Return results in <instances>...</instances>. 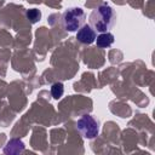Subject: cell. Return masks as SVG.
<instances>
[{
  "label": "cell",
  "instance_id": "cell-1",
  "mask_svg": "<svg viewBox=\"0 0 155 155\" xmlns=\"http://www.w3.org/2000/svg\"><path fill=\"white\" fill-rule=\"evenodd\" d=\"M115 19H116V15L115 11L111 8V6L107 4H102L97 8H94L90 15V25L94 30L99 33H104L111 29V27L115 23Z\"/></svg>",
  "mask_w": 155,
  "mask_h": 155
},
{
  "label": "cell",
  "instance_id": "cell-2",
  "mask_svg": "<svg viewBox=\"0 0 155 155\" xmlns=\"http://www.w3.org/2000/svg\"><path fill=\"white\" fill-rule=\"evenodd\" d=\"M86 19V15L80 7H69L64 11L62 16V24L67 31H76L79 30Z\"/></svg>",
  "mask_w": 155,
  "mask_h": 155
},
{
  "label": "cell",
  "instance_id": "cell-3",
  "mask_svg": "<svg viewBox=\"0 0 155 155\" xmlns=\"http://www.w3.org/2000/svg\"><path fill=\"white\" fill-rule=\"evenodd\" d=\"M76 128L84 138L92 139L99 134V121L96 120L92 115L85 114L78 120Z\"/></svg>",
  "mask_w": 155,
  "mask_h": 155
},
{
  "label": "cell",
  "instance_id": "cell-4",
  "mask_svg": "<svg viewBox=\"0 0 155 155\" xmlns=\"http://www.w3.org/2000/svg\"><path fill=\"white\" fill-rule=\"evenodd\" d=\"M76 39L81 44L90 45L96 40V30L90 24H84L76 33Z\"/></svg>",
  "mask_w": 155,
  "mask_h": 155
},
{
  "label": "cell",
  "instance_id": "cell-5",
  "mask_svg": "<svg viewBox=\"0 0 155 155\" xmlns=\"http://www.w3.org/2000/svg\"><path fill=\"white\" fill-rule=\"evenodd\" d=\"M96 44L99 48H107V47H110L114 42V35L109 31H104V33H101L98 36H96Z\"/></svg>",
  "mask_w": 155,
  "mask_h": 155
},
{
  "label": "cell",
  "instance_id": "cell-6",
  "mask_svg": "<svg viewBox=\"0 0 155 155\" xmlns=\"http://www.w3.org/2000/svg\"><path fill=\"white\" fill-rule=\"evenodd\" d=\"M24 150V144L22 140L19 139H11L10 142H7L4 153L5 154H18L22 153Z\"/></svg>",
  "mask_w": 155,
  "mask_h": 155
},
{
  "label": "cell",
  "instance_id": "cell-7",
  "mask_svg": "<svg viewBox=\"0 0 155 155\" xmlns=\"http://www.w3.org/2000/svg\"><path fill=\"white\" fill-rule=\"evenodd\" d=\"M64 93V86L62 82H54L51 86V94L54 99H59Z\"/></svg>",
  "mask_w": 155,
  "mask_h": 155
},
{
  "label": "cell",
  "instance_id": "cell-8",
  "mask_svg": "<svg viewBox=\"0 0 155 155\" xmlns=\"http://www.w3.org/2000/svg\"><path fill=\"white\" fill-rule=\"evenodd\" d=\"M25 16L30 21V23H36L41 18V12L36 8H30V10H27Z\"/></svg>",
  "mask_w": 155,
  "mask_h": 155
}]
</instances>
